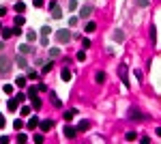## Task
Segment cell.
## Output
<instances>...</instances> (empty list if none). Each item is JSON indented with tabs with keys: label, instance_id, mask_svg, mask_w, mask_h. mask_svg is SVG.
<instances>
[{
	"label": "cell",
	"instance_id": "8fae6325",
	"mask_svg": "<svg viewBox=\"0 0 161 144\" xmlns=\"http://www.w3.org/2000/svg\"><path fill=\"white\" fill-rule=\"evenodd\" d=\"M17 106H19V101H17V99H9V103H7L9 112H15V110H17Z\"/></svg>",
	"mask_w": 161,
	"mask_h": 144
},
{
	"label": "cell",
	"instance_id": "b9f144b4",
	"mask_svg": "<svg viewBox=\"0 0 161 144\" xmlns=\"http://www.w3.org/2000/svg\"><path fill=\"white\" fill-rule=\"evenodd\" d=\"M4 13H7V9H4V7H0V17H2Z\"/></svg>",
	"mask_w": 161,
	"mask_h": 144
},
{
	"label": "cell",
	"instance_id": "ba28073f",
	"mask_svg": "<svg viewBox=\"0 0 161 144\" xmlns=\"http://www.w3.org/2000/svg\"><path fill=\"white\" fill-rule=\"evenodd\" d=\"M17 52L22 54V56H26V54H30V52H35V49H32V47L28 45V43H24V45H19V47H17Z\"/></svg>",
	"mask_w": 161,
	"mask_h": 144
},
{
	"label": "cell",
	"instance_id": "6da1fadb",
	"mask_svg": "<svg viewBox=\"0 0 161 144\" xmlns=\"http://www.w3.org/2000/svg\"><path fill=\"white\" fill-rule=\"evenodd\" d=\"M11 65H13V60L9 56H0V77H7L11 73Z\"/></svg>",
	"mask_w": 161,
	"mask_h": 144
},
{
	"label": "cell",
	"instance_id": "8992f818",
	"mask_svg": "<svg viewBox=\"0 0 161 144\" xmlns=\"http://www.w3.org/2000/svg\"><path fill=\"white\" fill-rule=\"evenodd\" d=\"M75 134H77V131H75V127H69V125H67L65 129H62V136L67 138V140H71V138H75Z\"/></svg>",
	"mask_w": 161,
	"mask_h": 144
},
{
	"label": "cell",
	"instance_id": "f546056e",
	"mask_svg": "<svg viewBox=\"0 0 161 144\" xmlns=\"http://www.w3.org/2000/svg\"><path fill=\"white\" fill-rule=\"evenodd\" d=\"M13 127H15V129H17V131H19V129H22V127H24V123H22V120H19V118H15V123H13Z\"/></svg>",
	"mask_w": 161,
	"mask_h": 144
},
{
	"label": "cell",
	"instance_id": "44dd1931",
	"mask_svg": "<svg viewBox=\"0 0 161 144\" xmlns=\"http://www.w3.org/2000/svg\"><path fill=\"white\" fill-rule=\"evenodd\" d=\"M13 37V28H2V39H9Z\"/></svg>",
	"mask_w": 161,
	"mask_h": 144
},
{
	"label": "cell",
	"instance_id": "2e32d148",
	"mask_svg": "<svg viewBox=\"0 0 161 144\" xmlns=\"http://www.w3.org/2000/svg\"><path fill=\"white\" fill-rule=\"evenodd\" d=\"M24 9H26V4L17 0V2H15V13H24Z\"/></svg>",
	"mask_w": 161,
	"mask_h": 144
},
{
	"label": "cell",
	"instance_id": "83f0119b",
	"mask_svg": "<svg viewBox=\"0 0 161 144\" xmlns=\"http://www.w3.org/2000/svg\"><path fill=\"white\" fill-rule=\"evenodd\" d=\"M2 90L7 93V95H11V93H13V86H11V84H4V86H2Z\"/></svg>",
	"mask_w": 161,
	"mask_h": 144
},
{
	"label": "cell",
	"instance_id": "484cf974",
	"mask_svg": "<svg viewBox=\"0 0 161 144\" xmlns=\"http://www.w3.org/2000/svg\"><path fill=\"white\" fill-rule=\"evenodd\" d=\"M73 116H75V110H67V112H65V118L67 120H73Z\"/></svg>",
	"mask_w": 161,
	"mask_h": 144
},
{
	"label": "cell",
	"instance_id": "7a4b0ae2",
	"mask_svg": "<svg viewBox=\"0 0 161 144\" xmlns=\"http://www.w3.org/2000/svg\"><path fill=\"white\" fill-rule=\"evenodd\" d=\"M56 41H58V43H69V41H71V32L67 30V28L56 30Z\"/></svg>",
	"mask_w": 161,
	"mask_h": 144
},
{
	"label": "cell",
	"instance_id": "4316f807",
	"mask_svg": "<svg viewBox=\"0 0 161 144\" xmlns=\"http://www.w3.org/2000/svg\"><path fill=\"white\" fill-rule=\"evenodd\" d=\"M75 58L80 60V63H82V60H86V52H84V49H80V52L75 54Z\"/></svg>",
	"mask_w": 161,
	"mask_h": 144
},
{
	"label": "cell",
	"instance_id": "74e56055",
	"mask_svg": "<svg viewBox=\"0 0 161 144\" xmlns=\"http://www.w3.org/2000/svg\"><path fill=\"white\" fill-rule=\"evenodd\" d=\"M32 108H35V110H39V108H41V99H37V101H32Z\"/></svg>",
	"mask_w": 161,
	"mask_h": 144
},
{
	"label": "cell",
	"instance_id": "cb8c5ba5",
	"mask_svg": "<svg viewBox=\"0 0 161 144\" xmlns=\"http://www.w3.org/2000/svg\"><path fill=\"white\" fill-rule=\"evenodd\" d=\"M24 15H15V26H24Z\"/></svg>",
	"mask_w": 161,
	"mask_h": 144
},
{
	"label": "cell",
	"instance_id": "5b68a950",
	"mask_svg": "<svg viewBox=\"0 0 161 144\" xmlns=\"http://www.w3.org/2000/svg\"><path fill=\"white\" fill-rule=\"evenodd\" d=\"M39 127H41V131H49L54 127V120L52 118H43V120H39Z\"/></svg>",
	"mask_w": 161,
	"mask_h": 144
},
{
	"label": "cell",
	"instance_id": "60d3db41",
	"mask_svg": "<svg viewBox=\"0 0 161 144\" xmlns=\"http://www.w3.org/2000/svg\"><path fill=\"white\" fill-rule=\"evenodd\" d=\"M2 127H4V116L0 114V129H2Z\"/></svg>",
	"mask_w": 161,
	"mask_h": 144
},
{
	"label": "cell",
	"instance_id": "f1b7e54d",
	"mask_svg": "<svg viewBox=\"0 0 161 144\" xmlns=\"http://www.w3.org/2000/svg\"><path fill=\"white\" fill-rule=\"evenodd\" d=\"M26 39H28V43H32L37 39V32H28V35H26Z\"/></svg>",
	"mask_w": 161,
	"mask_h": 144
},
{
	"label": "cell",
	"instance_id": "52a82bcc",
	"mask_svg": "<svg viewBox=\"0 0 161 144\" xmlns=\"http://www.w3.org/2000/svg\"><path fill=\"white\" fill-rule=\"evenodd\" d=\"M15 63H17L19 69H28V63H26V58L22 56V54H17V56H15Z\"/></svg>",
	"mask_w": 161,
	"mask_h": 144
},
{
	"label": "cell",
	"instance_id": "5bb4252c",
	"mask_svg": "<svg viewBox=\"0 0 161 144\" xmlns=\"http://www.w3.org/2000/svg\"><path fill=\"white\" fill-rule=\"evenodd\" d=\"M60 77H62L65 82H69V80H71L73 75H71V71H69V69H62V71H60Z\"/></svg>",
	"mask_w": 161,
	"mask_h": 144
},
{
	"label": "cell",
	"instance_id": "e575fe53",
	"mask_svg": "<svg viewBox=\"0 0 161 144\" xmlns=\"http://www.w3.org/2000/svg\"><path fill=\"white\" fill-rule=\"evenodd\" d=\"M52 101H54V106H56V108H60V106H62V103L58 101V97H56V95H52Z\"/></svg>",
	"mask_w": 161,
	"mask_h": 144
},
{
	"label": "cell",
	"instance_id": "603a6c76",
	"mask_svg": "<svg viewBox=\"0 0 161 144\" xmlns=\"http://www.w3.org/2000/svg\"><path fill=\"white\" fill-rule=\"evenodd\" d=\"M26 82H28V77H17V82H15V84H17V88H24Z\"/></svg>",
	"mask_w": 161,
	"mask_h": 144
},
{
	"label": "cell",
	"instance_id": "9c48e42d",
	"mask_svg": "<svg viewBox=\"0 0 161 144\" xmlns=\"http://www.w3.org/2000/svg\"><path fill=\"white\" fill-rule=\"evenodd\" d=\"M26 97L32 99V101H37V99H39V88H35V86L28 88V95H26Z\"/></svg>",
	"mask_w": 161,
	"mask_h": 144
},
{
	"label": "cell",
	"instance_id": "4fadbf2b",
	"mask_svg": "<svg viewBox=\"0 0 161 144\" xmlns=\"http://www.w3.org/2000/svg\"><path fill=\"white\" fill-rule=\"evenodd\" d=\"M47 52H49V58H52V60L60 56V49H58V47H49V49H47Z\"/></svg>",
	"mask_w": 161,
	"mask_h": 144
},
{
	"label": "cell",
	"instance_id": "3957f363",
	"mask_svg": "<svg viewBox=\"0 0 161 144\" xmlns=\"http://www.w3.org/2000/svg\"><path fill=\"white\" fill-rule=\"evenodd\" d=\"M49 13H52L54 19H60V17H62V9H60L56 2H49Z\"/></svg>",
	"mask_w": 161,
	"mask_h": 144
},
{
	"label": "cell",
	"instance_id": "8d00e7d4",
	"mask_svg": "<svg viewBox=\"0 0 161 144\" xmlns=\"http://www.w3.org/2000/svg\"><path fill=\"white\" fill-rule=\"evenodd\" d=\"M15 99L22 103V101H26V95H24V93H17V97H15Z\"/></svg>",
	"mask_w": 161,
	"mask_h": 144
},
{
	"label": "cell",
	"instance_id": "d6a6232c",
	"mask_svg": "<svg viewBox=\"0 0 161 144\" xmlns=\"http://www.w3.org/2000/svg\"><path fill=\"white\" fill-rule=\"evenodd\" d=\"M49 32H52V28H49V26H43V28H41V35H45V37H47Z\"/></svg>",
	"mask_w": 161,
	"mask_h": 144
},
{
	"label": "cell",
	"instance_id": "ac0fdd59",
	"mask_svg": "<svg viewBox=\"0 0 161 144\" xmlns=\"http://www.w3.org/2000/svg\"><path fill=\"white\" fill-rule=\"evenodd\" d=\"M52 69H54V63H45V65H43V69H41V73H49Z\"/></svg>",
	"mask_w": 161,
	"mask_h": 144
},
{
	"label": "cell",
	"instance_id": "9a60e30c",
	"mask_svg": "<svg viewBox=\"0 0 161 144\" xmlns=\"http://www.w3.org/2000/svg\"><path fill=\"white\" fill-rule=\"evenodd\" d=\"M37 127H39V118L35 116V118H30V120H28V129H37Z\"/></svg>",
	"mask_w": 161,
	"mask_h": 144
},
{
	"label": "cell",
	"instance_id": "d6986e66",
	"mask_svg": "<svg viewBox=\"0 0 161 144\" xmlns=\"http://www.w3.org/2000/svg\"><path fill=\"white\" fill-rule=\"evenodd\" d=\"M125 138H127V142H135V140H137V134H135V131H129Z\"/></svg>",
	"mask_w": 161,
	"mask_h": 144
},
{
	"label": "cell",
	"instance_id": "277c9868",
	"mask_svg": "<svg viewBox=\"0 0 161 144\" xmlns=\"http://www.w3.org/2000/svg\"><path fill=\"white\" fill-rule=\"evenodd\" d=\"M118 75H120V80H123V84H125L127 88H129V73H127V67H125V65H120Z\"/></svg>",
	"mask_w": 161,
	"mask_h": 144
},
{
	"label": "cell",
	"instance_id": "e0dca14e",
	"mask_svg": "<svg viewBox=\"0 0 161 144\" xmlns=\"http://www.w3.org/2000/svg\"><path fill=\"white\" fill-rule=\"evenodd\" d=\"M88 127H90V123H88V120H82V123L77 125V131H86Z\"/></svg>",
	"mask_w": 161,
	"mask_h": 144
},
{
	"label": "cell",
	"instance_id": "ffe728a7",
	"mask_svg": "<svg viewBox=\"0 0 161 144\" xmlns=\"http://www.w3.org/2000/svg\"><path fill=\"white\" fill-rule=\"evenodd\" d=\"M95 80H97V84H103V82H105V73H103V71H99V73L95 75Z\"/></svg>",
	"mask_w": 161,
	"mask_h": 144
},
{
	"label": "cell",
	"instance_id": "7bdbcfd3",
	"mask_svg": "<svg viewBox=\"0 0 161 144\" xmlns=\"http://www.w3.org/2000/svg\"><path fill=\"white\" fill-rule=\"evenodd\" d=\"M157 136H161V127H159V129H157Z\"/></svg>",
	"mask_w": 161,
	"mask_h": 144
},
{
	"label": "cell",
	"instance_id": "7c38bea8",
	"mask_svg": "<svg viewBox=\"0 0 161 144\" xmlns=\"http://www.w3.org/2000/svg\"><path fill=\"white\" fill-rule=\"evenodd\" d=\"M90 13H92V7H82V9H80V17H84V19H86Z\"/></svg>",
	"mask_w": 161,
	"mask_h": 144
},
{
	"label": "cell",
	"instance_id": "1f68e13d",
	"mask_svg": "<svg viewBox=\"0 0 161 144\" xmlns=\"http://www.w3.org/2000/svg\"><path fill=\"white\" fill-rule=\"evenodd\" d=\"M19 112H22V116H28V114H30V108H28V106H24V108L19 110Z\"/></svg>",
	"mask_w": 161,
	"mask_h": 144
},
{
	"label": "cell",
	"instance_id": "f35d334b",
	"mask_svg": "<svg viewBox=\"0 0 161 144\" xmlns=\"http://www.w3.org/2000/svg\"><path fill=\"white\" fill-rule=\"evenodd\" d=\"M32 4H35V7L39 9V7H43V0H32Z\"/></svg>",
	"mask_w": 161,
	"mask_h": 144
},
{
	"label": "cell",
	"instance_id": "ab89813d",
	"mask_svg": "<svg viewBox=\"0 0 161 144\" xmlns=\"http://www.w3.org/2000/svg\"><path fill=\"white\" fill-rule=\"evenodd\" d=\"M137 4H140V7H146V4H148V0H137Z\"/></svg>",
	"mask_w": 161,
	"mask_h": 144
},
{
	"label": "cell",
	"instance_id": "7402d4cb",
	"mask_svg": "<svg viewBox=\"0 0 161 144\" xmlns=\"http://www.w3.org/2000/svg\"><path fill=\"white\" fill-rule=\"evenodd\" d=\"M97 30V24H95V22H88V24H86V32H95Z\"/></svg>",
	"mask_w": 161,
	"mask_h": 144
},
{
	"label": "cell",
	"instance_id": "d590c367",
	"mask_svg": "<svg viewBox=\"0 0 161 144\" xmlns=\"http://www.w3.org/2000/svg\"><path fill=\"white\" fill-rule=\"evenodd\" d=\"M73 9H77V2L75 0H69V11H73Z\"/></svg>",
	"mask_w": 161,
	"mask_h": 144
},
{
	"label": "cell",
	"instance_id": "4dcf8cb0",
	"mask_svg": "<svg viewBox=\"0 0 161 144\" xmlns=\"http://www.w3.org/2000/svg\"><path fill=\"white\" fill-rule=\"evenodd\" d=\"M82 45H84V49H88V47H90V39H82Z\"/></svg>",
	"mask_w": 161,
	"mask_h": 144
},
{
	"label": "cell",
	"instance_id": "836d02e7",
	"mask_svg": "<svg viewBox=\"0 0 161 144\" xmlns=\"http://www.w3.org/2000/svg\"><path fill=\"white\" fill-rule=\"evenodd\" d=\"M37 77H39L37 71H28V80H37Z\"/></svg>",
	"mask_w": 161,
	"mask_h": 144
},
{
	"label": "cell",
	"instance_id": "30bf717a",
	"mask_svg": "<svg viewBox=\"0 0 161 144\" xmlns=\"http://www.w3.org/2000/svg\"><path fill=\"white\" fill-rule=\"evenodd\" d=\"M129 116H131V120H144V114H142V112H137V110H131Z\"/></svg>",
	"mask_w": 161,
	"mask_h": 144
},
{
	"label": "cell",
	"instance_id": "d4e9b609",
	"mask_svg": "<svg viewBox=\"0 0 161 144\" xmlns=\"http://www.w3.org/2000/svg\"><path fill=\"white\" fill-rule=\"evenodd\" d=\"M125 39V32L123 30H116V35H114V41H123Z\"/></svg>",
	"mask_w": 161,
	"mask_h": 144
}]
</instances>
